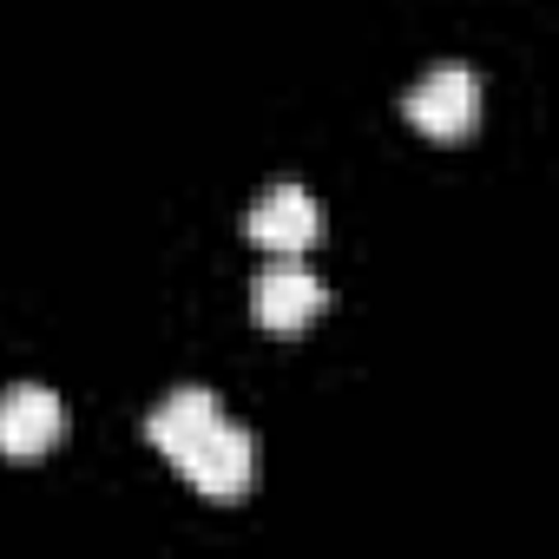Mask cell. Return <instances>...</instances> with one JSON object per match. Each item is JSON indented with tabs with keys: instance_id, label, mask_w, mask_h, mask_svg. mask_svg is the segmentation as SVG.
I'll return each mask as SVG.
<instances>
[{
	"instance_id": "cell-1",
	"label": "cell",
	"mask_w": 559,
	"mask_h": 559,
	"mask_svg": "<svg viewBox=\"0 0 559 559\" xmlns=\"http://www.w3.org/2000/svg\"><path fill=\"white\" fill-rule=\"evenodd\" d=\"M402 112H408V126H415L421 139L461 145V139H474V126H480V80H474L467 67H435V73H421V80L408 86Z\"/></svg>"
},
{
	"instance_id": "cell-2",
	"label": "cell",
	"mask_w": 559,
	"mask_h": 559,
	"mask_svg": "<svg viewBox=\"0 0 559 559\" xmlns=\"http://www.w3.org/2000/svg\"><path fill=\"white\" fill-rule=\"evenodd\" d=\"M323 310H330V284H323V276H310L297 257L257 270V284H250V317H257L270 336H297V330H310Z\"/></svg>"
},
{
	"instance_id": "cell-3",
	"label": "cell",
	"mask_w": 559,
	"mask_h": 559,
	"mask_svg": "<svg viewBox=\"0 0 559 559\" xmlns=\"http://www.w3.org/2000/svg\"><path fill=\"white\" fill-rule=\"evenodd\" d=\"M178 474H185L204 500H243V493L257 487V441H250L243 428L217 421V428H204V435L191 441V454L178 461Z\"/></svg>"
},
{
	"instance_id": "cell-4",
	"label": "cell",
	"mask_w": 559,
	"mask_h": 559,
	"mask_svg": "<svg viewBox=\"0 0 559 559\" xmlns=\"http://www.w3.org/2000/svg\"><path fill=\"white\" fill-rule=\"evenodd\" d=\"M67 435V408L53 389L40 382H21L0 395V461H14V467H34L53 454V441Z\"/></svg>"
},
{
	"instance_id": "cell-5",
	"label": "cell",
	"mask_w": 559,
	"mask_h": 559,
	"mask_svg": "<svg viewBox=\"0 0 559 559\" xmlns=\"http://www.w3.org/2000/svg\"><path fill=\"white\" fill-rule=\"evenodd\" d=\"M243 230H250V243L270 250V257H304V250L323 237V204H317L304 185H270V191L250 204Z\"/></svg>"
},
{
	"instance_id": "cell-6",
	"label": "cell",
	"mask_w": 559,
	"mask_h": 559,
	"mask_svg": "<svg viewBox=\"0 0 559 559\" xmlns=\"http://www.w3.org/2000/svg\"><path fill=\"white\" fill-rule=\"evenodd\" d=\"M217 421H224V408H217L211 389H171V395L145 415V441L178 467V461L191 454V441H198L204 428H217Z\"/></svg>"
}]
</instances>
